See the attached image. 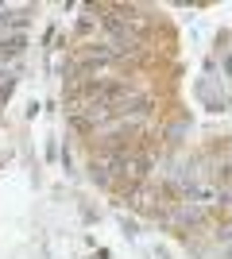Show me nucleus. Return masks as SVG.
<instances>
[{"instance_id":"nucleus-1","label":"nucleus","mask_w":232,"mask_h":259,"mask_svg":"<svg viewBox=\"0 0 232 259\" xmlns=\"http://www.w3.org/2000/svg\"><path fill=\"white\" fill-rule=\"evenodd\" d=\"M190 201H198V205H221V201H228V194H221L217 186H194Z\"/></svg>"},{"instance_id":"nucleus-2","label":"nucleus","mask_w":232,"mask_h":259,"mask_svg":"<svg viewBox=\"0 0 232 259\" xmlns=\"http://www.w3.org/2000/svg\"><path fill=\"white\" fill-rule=\"evenodd\" d=\"M23 43H27V39H23L20 31H16V35H4V39H0V54H4V58L12 54V58H16V54L23 51Z\"/></svg>"},{"instance_id":"nucleus-3","label":"nucleus","mask_w":232,"mask_h":259,"mask_svg":"<svg viewBox=\"0 0 232 259\" xmlns=\"http://www.w3.org/2000/svg\"><path fill=\"white\" fill-rule=\"evenodd\" d=\"M12 85H16V74H0V101L12 93Z\"/></svg>"}]
</instances>
